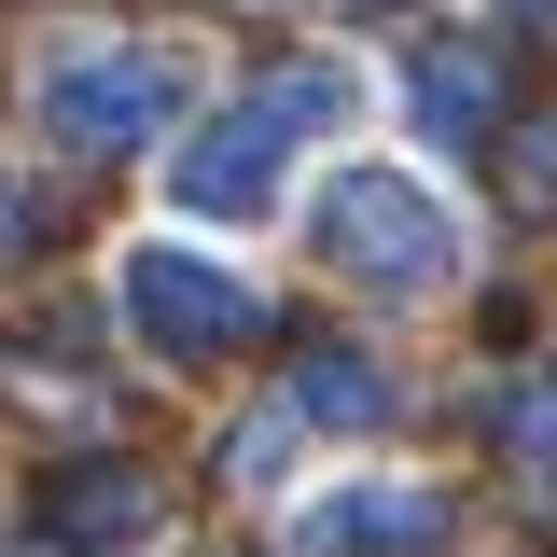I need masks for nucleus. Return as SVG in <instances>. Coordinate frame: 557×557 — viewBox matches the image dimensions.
<instances>
[{"label": "nucleus", "mask_w": 557, "mask_h": 557, "mask_svg": "<svg viewBox=\"0 0 557 557\" xmlns=\"http://www.w3.org/2000/svg\"><path fill=\"white\" fill-rule=\"evenodd\" d=\"M251 98H265L278 139L307 153V139H335V126H362V112H376V70H362V57H293V70H265Z\"/></svg>", "instance_id": "obj_9"}, {"label": "nucleus", "mask_w": 557, "mask_h": 557, "mask_svg": "<svg viewBox=\"0 0 557 557\" xmlns=\"http://www.w3.org/2000/svg\"><path fill=\"white\" fill-rule=\"evenodd\" d=\"M182 98H196V57H168V42H126V28L28 42V126L57 153H139L153 126H182Z\"/></svg>", "instance_id": "obj_2"}, {"label": "nucleus", "mask_w": 557, "mask_h": 557, "mask_svg": "<svg viewBox=\"0 0 557 557\" xmlns=\"http://www.w3.org/2000/svg\"><path fill=\"white\" fill-rule=\"evenodd\" d=\"M0 557H14V544H0Z\"/></svg>", "instance_id": "obj_13"}, {"label": "nucleus", "mask_w": 557, "mask_h": 557, "mask_svg": "<svg viewBox=\"0 0 557 557\" xmlns=\"http://www.w3.org/2000/svg\"><path fill=\"white\" fill-rule=\"evenodd\" d=\"M278 405L307 418V432H391V418H405V376H391L376 348L321 335V348H293V376H278Z\"/></svg>", "instance_id": "obj_7"}, {"label": "nucleus", "mask_w": 557, "mask_h": 557, "mask_svg": "<svg viewBox=\"0 0 557 557\" xmlns=\"http://www.w3.org/2000/svg\"><path fill=\"white\" fill-rule=\"evenodd\" d=\"M112 321H126V348H153V362H223V348L265 335V278L237 265V251H209V237H126Z\"/></svg>", "instance_id": "obj_3"}, {"label": "nucleus", "mask_w": 557, "mask_h": 557, "mask_svg": "<svg viewBox=\"0 0 557 557\" xmlns=\"http://www.w3.org/2000/svg\"><path fill=\"white\" fill-rule=\"evenodd\" d=\"M28 223H42V209H28V182H14V168H0V251H28Z\"/></svg>", "instance_id": "obj_12"}, {"label": "nucleus", "mask_w": 557, "mask_h": 557, "mask_svg": "<svg viewBox=\"0 0 557 557\" xmlns=\"http://www.w3.org/2000/svg\"><path fill=\"white\" fill-rule=\"evenodd\" d=\"M153 530H168V487L126 474V460H84V474L42 487V544L57 557H139Z\"/></svg>", "instance_id": "obj_6"}, {"label": "nucleus", "mask_w": 557, "mask_h": 557, "mask_svg": "<svg viewBox=\"0 0 557 557\" xmlns=\"http://www.w3.org/2000/svg\"><path fill=\"white\" fill-rule=\"evenodd\" d=\"M293 446H307V418H293V405H251L237 432H223V487H251V502L293 487Z\"/></svg>", "instance_id": "obj_11"}, {"label": "nucleus", "mask_w": 557, "mask_h": 557, "mask_svg": "<svg viewBox=\"0 0 557 557\" xmlns=\"http://www.w3.org/2000/svg\"><path fill=\"white\" fill-rule=\"evenodd\" d=\"M278 168H293V139H278L265 98H237V112H209L196 139H168V209L223 237V223H265L278 209Z\"/></svg>", "instance_id": "obj_4"}, {"label": "nucleus", "mask_w": 557, "mask_h": 557, "mask_svg": "<svg viewBox=\"0 0 557 557\" xmlns=\"http://www.w3.org/2000/svg\"><path fill=\"white\" fill-rule=\"evenodd\" d=\"M487 112H502V57H487V42H432V57L405 70V126H418V153H474Z\"/></svg>", "instance_id": "obj_8"}, {"label": "nucleus", "mask_w": 557, "mask_h": 557, "mask_svg": "<svg viewBox=\"0 0 557 557\" xmlns=\"http://www.w3.org/2000/svg\"><path fill=\"white\" fill-rule=\"evenodd\" d=\"M307 251L348 278V293H376V307H446L460 278H474V223L460 196L405 168V153H348L307 182Z\"/></svg>", "instance_id": "obj_1"}, {"label": "nucleus", "mask_w": 557, "mask_h": 557, "mask_svg": "<svg viewBox=\"0 0 557 557\" xmlns=\"http://www.w3.org/2000/svg\"><path fill=\"white\" fill-rule=\"evenodd\" d=\"M502 460L530 502H557V362H530L516 391H502Z\"/></svg>", "instance_id": "obj_10"}, {"label": "nucleus", "mask_w": 557, "mask_h": 557, "mask_svg": "<svg viewBox=\"0 0 557 557\" xmlns=\"http://www.w3.org/2000/svg\"><path fill=\"white\" fill-rule=\"evenodd\" d=\"M446 530V487L432 474H321L293 487V557H418Z\"/></svg>", "instance_id": "obj_5"}]
</instances>
